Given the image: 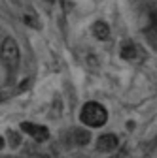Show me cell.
<instances>
[{
  "label": "cell",
  "mask_w": 157,
  "mask_h": 158,
  "mask_svg": "<svg viewBox=\"0 0 157 158\" xmlns=\"http://www.w3.org/2000/svg\"><path fill=\"white\" fill-rule=\"evenodd\" d=\"M80 118H82V123L87 124L89 128H101L108 121V111H106L104 106L96 104V102H87L82 107Z\"/></svg>",
  "instance_id": "obj_1"
},
{
  "label": "cell",
  "mask_w": 157,
  "mask_h": 158,
  "mask_svg": "<svg viewBox=\"0 0 157 158\" xmlns=\"http://www.w3.org/2000/svg\"><path fill=\"white\" fill-rule=\"evenodd\" d=\"M0 56H2V60L6 62L8 68H11V70L17 68V64H19V47H17V42L13 38H6L2 42Z\"/></svg>",
  "instance_id": "obj_2"
},
{
  "label": "cell",
  "mask_w": 157,
  "mask_h": 158,
  "mask_svg": "<svg viewBox=\"0 0 157 158\" xmlns=\"http://www.w3.org/2000/svg\"><path fill=\"white\" fill-rule=\"evenodd\" d=\"M21 130L27 132L29 135H32L36 141H47L49 139V130L42 124H34V123H21Z\"/></svg>",
  "instance_id": "obj_3"
},
{
  "label": "cell",
  "mask_w": 157,
  "mask_h": 158,
  "mask_svg": "<svg viewBox=\"0 0 157 158\" xmlns=\"http://www.w3.org/2000/svg\"><path fill=\"white\" fill-rule=\"evenodd\" d=\"M117 145H119V139H117V135H114V134H104V135L99 137V141H96V149L102 151V152L115 151Z\"/></svg>",
  "instance_id": "obj_4"
},
{
  "label": "cell",
  "mask_w": 157,
  "mask_h": 158,
  "mask_svg": "<svg viewBox=\"0 0 157 158\" xmlns=\"http://www.w3.org/2000/svg\"><path fill=\"white\" fill-rule=\"evenodd\" d=\"M93 34H95V38L96 40H108L110 38V27L104 23V21H96L95 25H93Z\"/></svg>",
  "instance_id": "obj_5"
},
{
  "label": "cell",
  "mask_w": 157,
  "mask_h": 158,
  "mask_svg": "<svg viewBox=\"0 0 157 158\" xmlns=\"http://www.w3.org/2000/svg\"><path fill=\"white\" fill-rule=\"evenodd\" d=\"M89 139H91V135H89V132L87 130H80V128H76L74 132H72V141H74V145H87L89 143Z\"/></svg>",
  "instance_id": "obj_6"
},
{
  "label": "cell",
  "mask_w": 157,
  "mask_h": 158,
  "mask_svg": "<svg viewBox=\"0 0 157 158\" xmlns=\"http://www.w3.org/2000/svg\"><path fill=\"white\" fill-rule=\"evenodd\" d=\"M136 55H138V51H136L132 42H125L121 45V58H125V60H134Z\"/></svg>",
  "instance_id": "obj_7"
},
{
  "label": "cell",
  "mask_w": 157,
  "mask_h": 158,
  "mask_svg": "<svg viewBox=\"0 0 157 158\" xmlns=\"http://www.w3.org/2000/svg\"><path fill=\"white\" fill-rule=\"evenodd\" d=\"M25 23L27 25H30L32 28H38V21H36V17L29 11V13H25Z\"/></svg>",
  "instance_id": "obj_8"
},
{
  "label": "cell",
  "mask_w": 157,
  "mask_h": 158,
  "mask_svg": "<svg viewBox=\"0 0 157 158\" xmlns=\"http://www.w3.org/2000/svg\"><path fill=\"white\" fill-rule=\"evenodd\" d=\"M10 141H13L15 145L19 143V137H17V134H11V132H10Z\"/></svg>",
  "instance_id": "obj_9"
},
{
  "label": "cell",
  "mask_w": 157,
  "mask_h": 158,
  "mask_svg": "<svg viewBox=\"0 0 157 158\" xmlns=\"http://www.w3.org/2000/svg\"><path fill=\"white\" fill-rule=\"evenodd\" d=\"M4 147V139H2V137H0V149H2Z\"/></svg>",
  "instance_id": "obj_10"
},
{
  "label": "cell",
  "mask_w": 157,
  "mask_h": 158,
  "mask_svg": "<svg viewBox=\"0 0 157 158\" xmlns=\"http://www.w3.org/2000/svg\"><path fill=\"white\" fill-rule=\"evenodd\" d=\"M47 2H55V0H47Z\"/></svg>",
  "instance_id": "obj_11"
}]
</instances>
